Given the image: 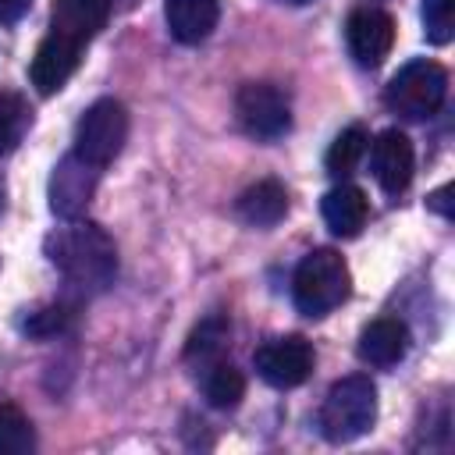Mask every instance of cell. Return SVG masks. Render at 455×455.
<instances>
[{
	"instance_id": "obj_1",
	"label": "cell",
	"mask_w": 455,
	"mask_h": 455,
	"mask_svg": "<svg viewBox=\"0 0 455 455\" xmlns=\"http://www.w3.org/2000/svg\"><path fill=\"white\" fill-rule=\"evenodd\" d=\"M43 249L46 259L64 274V281L85 295L110 288L117 277V245L100 224L68 220L64 228L46 235Z\"/></svg>"
},
{
	"instance_id": "obj_2",
	"label": "cell",
	"mask_w": 455,
	"mask_h": 455,
	"mask_svg": "<svg viewBox=\"0 0 455 455\" xmlns=\"http://www.w3.org/2000/svg\"><path fill=\"white\" fill-rule=\"evenodd\" d=\"M348 288H352L348 263L334 249L306 252L302 263L295 267V277H291L295 309L306 316H327L331 309H338L348 299Z\"/></svg>"
},
{
	"instance_id": "obj_3",
	"label": "cell",
	"mask_w": 455,
	"mask_h": 455,
	"mask_svg": "<svg viewBox=\"0 0 455 455\" xmlns=\"http://www.w3.org/2000/svg\"><path fill=\"white\" fill-rule=\"evenodd\" d=\"M377 423V387L370 377L352 373L331 384L323 405H320V430L334 444H348L373 430Z\"/></svg>"
},
{
	"instance_id": "obj_4",
	"label": "cell",
	"mask_w": 455,
	"mask_h": 455,
	"mask_svg": "<svg viewBox=\"0 0 455 455\" xmlns=\"http://www.w3.org/2000/svg\"><path fill=\"white\" fill-rule=\"evenodd\" d=\"M448 96V71L437 60H409L384 89V103L409 117V121H427L444 107Z\"/></svg>"
},
{
	"instance_id": "obj_5",
	"label": "cell",
	"mask_w": 455,
	"mask_h": 455,
	"mask_svg": "<svg viewBox=\"0 0 455 455\" xmlns=\"http://www.w3.org/2000/svg\"><path fill=\"white\" fill-rule=\"evenodd\" d=\"M128 139V110L117 100H96L75 124V153L92 167H107Z\"/></svg>"
},
{
	"instance_id": "obj_6",
	"label": "cell",
	"mask_w": 455,
	"mask_h": 455,
	"mask_svg": "<svg viewBox=\"0 0 455 455\" xmlns=\"http://www.w3.org/2000/svg\"><path fill=\"white\" fill-rule=\"evenodd\" d=\"M235 114H238V124L263 142L281 139L291 128L288 96L274 82H245L235 96Z\"/></svg>"
},
{
	"instance_id": "obj_7",
	"label": "cell",
	"mask_w": 455,
	"mask_h": 455,
	"mask_svg": "<svg viewBox=\"0 0 455 455\" xmlns=\"http://www.w3.org/2000/svg\"><path fill=\"white\" fill-rule=\"evenodd\" d=\"M252 363H256V373L270 387H299L313 373L316 355H313V345L302 334H281V338L263 341L256 348Z\"/></svg>"
},
{
	"instance_id": "obj_8",
	"label": "cell",
	"mask_w": 455,
	"mask_h": 455,
	"mask_svg": "<svg viewBox=\"0 0 455 455\" xmlns=\"http://www.w3.org/2000/svg\"><path fill=\"white\" fill-rule=\"evenodd\" d=\"M96 181H100V167H92L78 153H68L64 160H57L50 174V210L64 220H78L92 203Z\"/></svg>"
},
{
	"instance_id": "obj_9",
	"label": "cell",
	"mask_w": 455,
	"mask_h": 455,
	"mask_svg": "<svg viewBox=\"0 0 455 455\" xmlns=\"http://www.w3.org/2000/svg\"><path fill=\"white\" fill-rule=\"evenodd\" d=\"M345 43L359 68H377L395 46V18L380 7H359L345 21Z\"/></svg>"
},
{
	"instance_id": "obj_10",
	"label": "cell",
	"mask_w": 455,
	"mask_h": 455,
	"mask_svg": "<svg viewBox=\"0 0 455 455\" xmlns=\"http://www.w3.org/2000/svg\"><path fill=\"white\" fill-rule=\"evenodd\" d=\"M412 171H416V153H412L409 135L398 132V128L380 132L377 142H373V178H377V185L387 196H398V192L409 188Z\"/></svg>"
},
{
	"instance_id": "obj_11",
	"label": "cell",
	"mask_w": 455,
	"mask_h": 455,
	"mask_svg": "<svg viewBox=\"0 0 455 455\" xmlns=\"http://www.w3.org/2000/svg\"><path fill=\"white\" fill-rule=\"evenodd\" d=\"M78 60H82V46L46 32V39L36 46V57L28 64V78L43 96H53V92H60L68 85V78L75 75Z\"/></svg>"
},
{
	"instance_id": "obj_12",
	"label": "cell",
	"mask_w": 455,
	"mask_h": 455,
	"mask_svg": "<svg viewBox=\"0 0 455 455\" xmlns=\"http://www.w3.org/2000/svg\"><path fill=\"white\" fill-rule=\"evenodd\" d=\"M110 18V0H53L50 7V32L85 46Z\"/></svg>"
},
{
	"instance_id": "obj_13",
	"label": "cell",
	"mask_w": 455,
	"mask_h": 455,
	"mask_svg": "<svg viewBox=\"0 0 455 455\" xmlns=\"http://www.w3.org/2000/svg\"><path fill=\"white\" fill-rule=\"evenodd\" d=\"M355 352L370 366H395L409 352V327L395 316H377L359 331Z\"/></svg>"
},
{
	"instance_id": "obj_14",
	"label": "cell",
	"mask_w": 455,
	"mask_h": 455,
	"mask_svg": "<svg viewBox=\"0 0 455 455\" xmlns=\"http://www.w3.org/2000/svg\"><path fill=\"white\" fill-rule=\"evenodd\" d=\"M164 18L178 43L196 46L217 28L220 0H164Z\"/></svg>"
},
{
	"instance_id": "obj_15",
	"label": "cell",
	"mask_w": 455,
	"mask_h": 455,
	"mask_svg": "<svg viewBox=\"0 0 455 455\" xmlns=\"http://www.w3.org/2000/svg\"><path fill=\"white\" fill-rule=\"evenodd\" d=\"M235 213H238V220L249 224V228H274V224H281L284 213H288V192H284L281 181L263 178V181L249 185V188L235 199Z\"/></svg>"
},
{
	"instance_id": "obj_16",
	"label": "cell",
	"mask_w": 455,
	"mask_h": 455,
	"mask_svg": "<svg viewBox=\"0 0 455 455\" xmlns=\"http://www.w3.org/2000/svg\"><path fill=\"white\" fill-rule=\"evenodd\" d=\"M320 210H323V224L338 238H355L363 231L366 217H370V199H366V192L359 185H334L323 196Z\"/></svg>"
},
{
	"instance_id": "obj_17",
	"label": "cell",
	"mask_w": 455,
	"mask_h": 455,
	"mask_svg": "<svg viewBox=\"0 0 455 455\" xmlns=\"http://www.w3.org/2000/svg\"><path fill=\"white\" fill-rule=\"evenodd\" d=\"M228 338H231V320H228L224 313L203 316V320L192 327L188 341H185V363L196 366V373H203L206 366H213V363L224 359Z\"/></svg>"
},
{
	"instance_id": "obj_18",
	"label": "cell",
	"mask_w": 455,
	"mask_h": 455,
	"mask_svg": "<svg viewBox=\"0 0 455 455\" xmlns=\"http://www.w3.org/2000/svg\"><path fill=\"white\" fill-rule=\"evenodd\" d=\"M199 377H203V395H206V402L213 409H235L242 402V395H245V377L228 359L206 366Z\"/></svg>"
},
{
	"instance_id": "obj_19",
	"label": "cell",
	"mask_w": 455,
	"mask_h": 455,
	"mask_svg": "<svg viewBox=\"0 0 455 455\" xmlns=\"http://www.w3.org/2000/svg\"><path fill=\"white\" fill-rule=\"evenodd\" d=\"M32 124V107L21 92H11V89H0V156L4 153H14L18 142L25 139Z\"/></svg>"
},
{
	"instance_id": "obj_20",
	"label": "cell",
	"mask_w": 455,
	"mask_h": 455,
	"mask_svg": "<svg viewBox=\"0 0 455 455\" xmlns=\"http://www.w3.org/2000/svg\"><path fill=\"white\" fill-rule=\"evenodd\" d=\"M366 132L359 128V124H352V128H345L334 142H331V149H327V156H323V164H327V174H334V178H348L355 167H359V160L366 156Z\"/></svg>"
},
{
	"instance_id": "obj_21",
	"label": "cell",
	"mask_w": 455,
	"mask_h": 455,
	"mask_svg": "<svg viewBox=\"0 0 455 455\" xmlns=\"http://www.w3.org/2000/svg\"><path fill=\"white\" fill-rule=\"evenodd\" d=\"M32 448H36L32 419L14 402H4L0 405V455H28Z\"/></svg>"
},
{
	"instance_id": "obj_22",
	"label": "cell",
	"mask_w": 455,
	"mask_h": 455,
	"mask_svg": "<svg viewBox=\"0 0 455 455\" xmlns=\"http://www.w3.org/2000/svg\"><path fill=\"white\" fill-rule=\"evenodd\" d=\"M71 323H75V306L53 302V306H43V309L28 313L25 323H21V331L32 334V338H57V334H64Z\"/></svg>"
},
{
	"instance_id": "obj_23",
	"label": "cell",
	"mask_w": 455,
	"mask_h": 455,
	"mask_svg": "<svg viewBox=\"0 0 455 455\" xmlns=\"http://www.w3.org/2000/svg\"><path fill=\"white\" fill-rule=\"evenodd\" d=\"M423 32L434 46L451 43V36H455V0H423Z\"/></svg>"
},
{
	"instance_id": "obj_24",
	"label": "cell",
	"mask_w": 455,
	"mask_h": 455,
	"mask_svg": "<svg viewBox=\"0 0 455 455\" xmlns=\"http://www.w3.org/2000/svg\"><path fill=\"white\" fill-rule=\"evenodd\" d=\"M28 7H32V0H0V21H18Z\"/></svg>"
},
{
	"instance_id": "obj_25",
	"label": "cell",
	"mask_w": 455,
	"mask_h": 455,
	"mask_svg": "<svg viewBox=\"0 0 455 455\" xmlns=\"http://www.w3.org/2000/svg\"><path fill=\"white\" fill-rule=\"evenodd\" d=\"M448 192H451L448 185H444V188H437V192H434V196L427 199V206H434L437 213H444V217H451V210H448Z\"/></svg>"
},
{
	"instance_id": "obj_26",
	"label": "cell",
	"mask_w": 455,
	"mask_h": 455,
	"mask_svg": "<svg viewBox=\"0 0 455 455\" xmlns=\"http://www.w3.org/2000/svg\"><path fill=\"white\" fill-rule=\"evenodd\" d=\"M277 4H288V7H302V4H309V0H277Z\"/></svg>"
},
{
	"instance_id": "obj_27",
	"label": "cell",
	"mask_w": 455,
	"mask_h": 455,
	"mask_svg": "<svg viewBox=\"0 0 455 455\" xmlns=\"http://www.w3.org/2000/svg\"><path fill=\"white\" fill-rule=\"evenodd\" d=\"M0 203H4V185H0Z\"/></svg>"
}]
</instances>
